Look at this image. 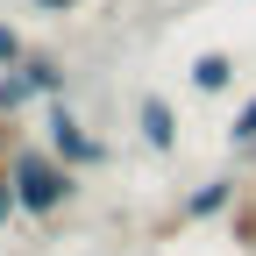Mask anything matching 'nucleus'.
<instances>
[{"instance_id":"obj_1","label":"nucleus","mask_w":256,"mask_h":256,"mask_svg":"<svg viewBox=\"0 0 256 256\" xmlns=\"http://www.w3.org/2000/svg\"><path fill=\"white\" fill-rule=\"evenodd\" d=\"M8 185H14V200H22L28 220H50V214H64L78 200V171L57 164L50 150H14L8 156Z\"/></svg>"},{"instance_id":"obj_2","label":"nucleus","mask_w":256,"mask_h":256,"mask_svg":"<svg viewBox=\"0 0 256 256\" xmlns=\"http://www.w3.org/2000/svg\"><path fill=\"white\" fill-rule=\"evenodd\" d=\"M43 150L57 156V164H72V171H100L107 164V142L92 136L64 100H50V114H43Z\"/></svg>"},{"instance_id":"obj_3","label":"nucleus","mask_w":256,"mask_h":256,"mask_svg":"<svg viewBox=\"0 0 256 256\" xmlns=\"http://www.w3.org/2000/svg\"><path fill=\"white\" fill-rule=\"evenodd\" d=\"M136 128H142V142H150L156 156H171V150H178V114H171V100H164V92H142Z\"/></svg>"},{"instance_id":"obj_4","label":"nucleus","mask_w":256,"mask_h":256,"mask_svg":"<svg viewBox=\"0 0 256 256\" xmlns=\"http://www.w3.org/2000/svg\"><path fill=\"white\" fill-rule=\"evenodd\" d=\"M235 200H242V185H235V178H206V185H192V192H185L178 220H220Z\"/></svg>"},{"instance_id":"obj_5","label":"nucleus","mask_w":256,"mask_h":256,"mask_svg":"<svg viewBox=\"0 0 256 256\" xmlns=\"http://www.w3.org/2000/svg\"><path fill=\"white\" fill-rule=\"evenodd\" d=\"M192 86H200V92H228L235 86V57L228 50H200V57H192Z\"/></svg>"},{"instance_id":"obj_6","label":"nucleus","mask_w":256,"mask_h":256,"mask_svg":"<svg viewBox=\"0 0 256 256\" xmlns=\"http://www.w3.org/2000/svg\"><path fill=\"white\" fill-rule=\"evenodd\" d=\"M28 100H43L36 78H28V64H14V72H0V114H22Z\"/></svg>"},{"instance_id":"obj_7","label":"nucleus","mask_w":256,"mask_h":256,"mask_svg":"<svg viewBox=\"0 0 256 256\" xmlns=\"http://www.w3.org/2000/svg\"><path fill=\"white\" fill-rule=\"evenodd\" d=\"M22 64H28V78H36L43 100H64V64L57 57H22Z\"/></svg>"},{"instance_id":"obj_8","label":"nucleus","mask_w":256,"mask_h":256,"mask_svg":"<svg viewBox=\"0 0 256 256\" xmlns=\"http://www.w3.org/2000/svg\"><path fill=\"white\" fill-rule=\"evenodd\" d=\"M228 142H235V150H256V100H242V114H235V128H228Z\"/></svg>"},{"instance_id":"obj_9","label":"nucleus","mask_w":256,"mask_h":256,"mask_svg":"<svg viewBox=\"0 0 256 256\" xmlns=\"http://www.w3.org/2000/svg\"><path fill=\"white\" fill-rule=\"evenodd\" d=\"M22 57H28V50H22V28H14V22H0V72H14Z\"/></svg>"},{"instance_id":"obj_10","label":"nucleus","mask_w":256,"mask_h":256,"mask_svg":"<svg viewBox=\"0 0 256 256\" xmlns=\"http://www.w3.org/2000/svg\"><path fill=\"white\" fill-rule=\"evenodd\" d=\"M235 242H242V249L256 242V206H242V214H235Z\"/></svg>"},{"instance_id":"obj_11","label":"nucleus","mask_w":256,"mask_h":256,"mask_svg":"<svg viewBox=\"0 0 256 256\" xmlns=\"http://www.w3.org/2000/svg\"><path fill=\"white\" fill-rule=\"evenodd\" d=\"M14 214H22V200H14V185H8V178H0V228H8V220H14Z\"/></svg>"},{"instance_id":"obj_12","label":"nucleus","mask_w":256,"mask_h":256,"mask_svg":"<svg viewBox=\"0 0 256 256\" xmlns=\"http://www.w3.org/2000/svg\"><path fill=\"white\" fill-rule=\"evenodd\" d=\"M36 8H43V14H72L78 0H36Z\"/></svg>"},{"instance_id":"obj_13","label":"nucleus","mask_w":256,"mask_h":256,"mask_svg":"<svg viewBox=\"0 0 256 256\" xmlns=\"http://www.w3.org/2000/svg\"><path fill=\"white\" fill-rule=\"evenodd\" d=\"M0 178H8V171H0Z\"/></svg>"},{"instance_id":"obj_14","label":"nucleus","mask_w":256,"mask_h":256,"mask_svg":"<svg viewBox=\"0 0 256 256\" xmlns=\"http://www.w3.org/2000/svg\"><path fill=\"white\" fill-rule=\"evenodd\" d=\"M249 156H256V150H249Z\"/></svg>"}]
</instances>
